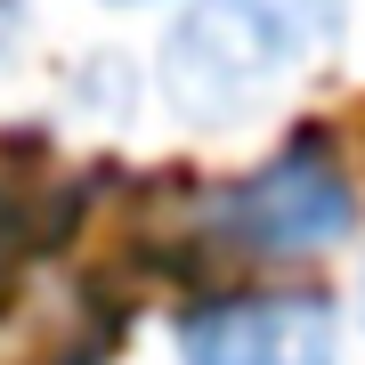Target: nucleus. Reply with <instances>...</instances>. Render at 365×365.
Returning a JSON list of instances; mask_svg holds the SVG:
<instances>
[{
  "mask_svg": "<svg viewBox=\"0 0 365 365\" xmlns=\"http://www.w3.org/2000/svg\"><path fill=\"white\" fill-rule=\"evenodd\" d=\"M16 41V0H0V49Z\"/></svg>",
  "mask_w": 365,
  "mask_h": 365,
  "instance_id": "4",
  "label": "nucleus"
},
{
  "mask_svg": "<svg viewBox=\"0 0 365 365\" xmlns=\"http://www.w3.org/2000/svg\"><path fill=\"white\" fill-rule=\"evenodd\" d=\"M98 9H155V0H98Z\"/></svg>",
  "mask_w": 365,
  "mask_h": 365,
  "instance_id": "5",
  "label": "nucleus"
},
{
  "mask_svg": "<svg viewBox=\"0 0 365 365\" xmlns=\"http://www.w3.org/2000/svg\"><path fill=\"white\" fill-rule=\"evenodd\" d=\"M179 365H341V309L325 284H220L170 325Z\"/></svg>",
  "mask_w": 365,
  "mask_h": 365,
  "instance_id": "3",
  "label": "nucleus"
},
{
  "mask_svg": "<svg viewBox=\"0 0 365 365\" xmlns=\"http://www.w3.org/2000/svg\"><path fill=\"white\" fill-rule=\"evenodd\" d=\"M349 33V0H187L163 33L155 81L187 130H235L268 114Z\"/></svg>",
  "mask_w": 365,
  "mask_h": 365,
  "instance_id": "1",
  "label": "nucleus"
},
{
  "mask_svg": "<svg viewBox=\"0 0 365 365\" xmlns=\"http://www.w3.org/2000/svg\"><path fill=\"white\" fill-rule=\"evenodd\" d=\"M357 170L341 155L333 130L300 122L268 146L252 170H235L227 187H211L203 203V235L235 260H268V268H292V260H317V252L349 244L357 235Z\"/></svg>",
  "mask_w": 365,
  "mask_h": 365,
  "instance_id": "2",
  "label": "nucleus"
}]
</instances>
